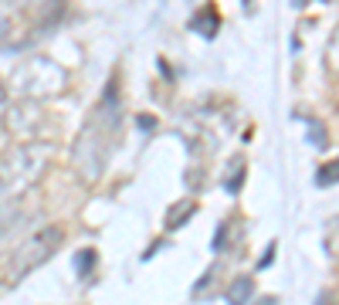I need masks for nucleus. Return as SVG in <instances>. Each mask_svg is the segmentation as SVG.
Masks as SVG:
<instances>
[{
    "mask_svg": "<svg viewBox=\"0 0 339 305\" xmlns=\"http://www.w3.org/2000/svg\"><path fill=\"white\" fill-rule=\"evenodd\" d=\"M58 244H61V227H41V231H34L21 248L14 251V278H21V275L34 271L37 265H45L48 254H55Z\"/></svg>",
    "mask_w": 339,
    "mask_h": 305,
    "instance_id": "nucleus-1",
    "label": "nucleus"
},
{
    "mask_svg": "<svg viewBox=\"0 0 339 305\" xmlns=\"http://www.w3.org/2000/svg\"><path fill=\"white\" fill-rule=\"evenodd\" d=\"M190 31L203 34V37H214V34H217V14L210 11V7H203V11L190 21Z\"/></svg>",
    "mask_w": 339,
    "mask_h": 305,
    "instance_id": "nucleus-2",
    "label": "nucleus"
},
{
    "mask_svg": "<svg viewBox=\"0 0 339 305\" xmlns=\"http://www.w3.org/2000/svg\"><path fill=\"white\" fill-rule=\"evenodd\" d=\"M251 295H255V282H251V278H237V282L227 288V302L231 305H244Z\"/></svg>",
    "mask_w": 339,
    "mask_h": 305,
    "instance_id": "nucleus-3",
    "label": "nucleus"
},
{
    "mask_svg": "<svg viewBox=\"0 0 339 305\" xmlns=\"http://www.w3.org/2000/svg\"><path fill=\"white\" fill-rule=\"evenodd\" d=\"M190 214H193V203L187 200V203H183V207H177V210H173V214H169V227H173V231H177V227L183 224V217H190Z\"/></svg>",
    "mask_w": 339,
    "mask_h": 305,
    "instance_id": "nucleus-4",
    "label": "nucleus"
},
{
    "mask_svg": "<svg viewBox=\"0 0 339 305\" xmlns=\"http://www.w3.org/2000/svg\"><path fill=\"white\" fill-rule=\"evenodd\" d=\"M336 180H339V159L319 169V183H322V187H326V183H336Z\"/></svg>",
    "mask_w": 339,
    "mask_h": 305,
    "instance_id": "nucleus-5",
    "label": "nucleus"
},
{
    "mask_svg": "<svg viewBox=\"0 0 339 305\" xmlns=\"http://www.w3.org/2000/svg\"><path fill=\"white\" fill-rule=\"evenodd\" d=\"M75 265H78V271H85V275H89V271H92V265H95V251H81Z\"/></svg>",
    "mask_w": 339,
    "mask_h": 305,
    "instance_id": "nucleus-6",
    "label": "nucleus"
},
{
    "mask_svg": "<svg viewBox=\"0 0 339 305\" xmlns=\"http://www.w3.org/2000/svg\"><path fill=\"white\" fill-rule=\"evenodd\" d=\"M261 305H275V298H265V302H261Z\"/></svg>",
    "mask_w": 339,
    "mask_h": 305,
    "instance_id": "nucleus-7",
    "label": "nucleus"
},
{
    "mask_svg": "<svg viewBox=\"0 0 339 305\" xmlns=\"http://www.w3.org/2000/svg\"><path fill=\"white\" fill-rule=\"evenodd\" d=\"M0 89H4V85H0Z\"/></svg>",
    "mask_w": 339,
    "mask_h": 305,
    "instance_id": "nucleus-8",
    "label": "nucleus"
}]
</instances>
